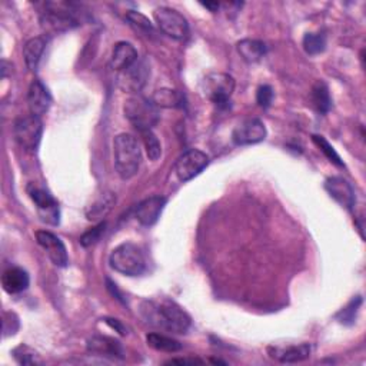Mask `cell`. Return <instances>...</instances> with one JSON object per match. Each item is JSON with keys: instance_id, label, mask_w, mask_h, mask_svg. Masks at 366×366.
Returning a JSON list of instances; mask_svg holds the SVG:
<instances>
[{"instance_id": "17", "label": "cell", "mask_w": 366, "mask_h": 366, "mask_svg": "<svg viewBox=\"0 0 366 366\" xmlns=\"http://www.w3.org/2000/svg\"><path fill=\"white\" fill-rule=\"evenodd\" d=\"M28 103L30 113L40 118L52 106V95L40 81H33L28 92Z\"/></svg>"}, {"instance_id": "25", "label": "cell", "mask_w": 366, "mask_h": 366, "mask_svg": "<svg viewBox=\"0 0 366 366\" xmlns=\"http://www.w3.org/2000/svg\"><path fill=\"white\" fill-rule=\"evenodd\" d=\"M146 342H148L151 348L159 352L175 353L182 349V343L179 341L162 333H148L146 335Z\"/></svg>"}, {"instance_id": "34", "label": "cell", "mask_w": 366, "mask_h": 366, "mask_svg": "<svg viewBox=\"0 0 366 366\" xmlns=\"http://www.w3.org/2000/svg\"><path fill=\"white\" fill-rule=\"evenodd\" d=\"M19 318L13 312H5L4 314V336H12L19 329Z\"/></svg>"}, {"instance_id": "19", "label": "cell", "mask_w": 366, "mask_h": 366, "mask_svg": "<svg viewBox=\"0 0 366 366\" xmlns=\"http://www.w3.org/2000/svg\"><path fill=\"white\" fill-rule=\"evenodd\" d=\"M29 283H30V278L28 272L18 266H12L6 269L2 275V286L11 295L22 294L23 290L29 287Z\"/></svg>"}, {"instance_id": "22", "label": "cell", "mask_w": 366, "mask_h": 366, "mask_svg": "<svg viewBox=\"0 0 366 366\" xmlns=\"http://www.w3.org/2000/svg\"><path fill=\"white\" fill-rule=\"evenodd\" d=\"M46 47V39L39 36L28 40L23 46V57L26 62V66L29 70L35 72L39 66V62L42 59V55Z\"/></svg>"}, {"instance_id": "18", "label": "cell", "mask_w": 366, "mask_h": 366, "mask_svg": "<svg viewBox=\"0 0 366 366\" xmlns=\"http://www.w3.org/2000/svg\"><path fill=\"white\" fill-rule=\"evenodd\" d=\"M88 350L105 358L123 359L122 343L118 339L109 336H92L88 341Z\"/></svg>"}, {"instance_id": "12", "label": "cell", "mask_w": 366, "mask_h": 366, "mask_svg": "<svg viewBox=\"0 0 366 366\" xmlns=\"http://www.w3.org/2000/svg\"><path fill=\"white\" fill-rule=\"evenodd\" d=\"M38 244L45 249L49 259L53 262V265L59 268H64L69 263V256L64 244L57 238L55 234L49 231H38L35 234Z\"/></svg>"}, {"instance_id": "38", "label": "cell", "mask_w": 366, "mask_h": 366, "mask_svg": "<svg viewBox=\"0 0 366 366\" xmlns=\"http://www.w3.org/2000/svg\"><path fill=\"white\" fill-rule=\"evenodd\" d=\"M202 6L210 9L212 12H216L219 9V4H202Z\"/></svg>"}, {"instance_id": "13", "label": "cell", "mask_w": 366, "mask_h": 366, "mask_svg": "<svg viewBox=\"0 0 366 366\" xmlns=\"http://www.w3.org/2000/svg\"><path fill=\"white\" fill-rule=\"evenodd\" d=\"M166 202L168 200L164 196H152L140 202L136 207V219L139 224L143 227L155 225L162 215Z\"/></svg>"}, {"instance_id": "2", "label": "cell", "mask_w": 366, "mask_h": 366, "mask_svg": "<svg viewBox=\"0 0 366 366\" xmlns=\"http://www.w3.org/2000/svg\"><path fill=\"white\" fill-rule=\"evenodd\" d=\"M115 168L122 179L133 178L142 162L140 146L130 133H120L113 140Z\"/></svg>"}, {"instance_id": "9", "label": "cell", "mask_w": 366, "mask_h": 366, "mask_svg": "<svg viewBox=\"0 0 366 366\" xmlns=\"http://www.w3.org/2000/svg\"><path fill=\"white\" fill-rule=\"evenodd\" d=\"M154 18L159 29L172 39L182 40L189 33V23L183 15L171 8H158L154 12Z\"/></svg>"}, {"instance_id": "5", "label": "cell", "mask_w": 366, "mask_h": 366, "mask_svg": "<svg viewBox=\"0 0 366 366\" xmlns=\"http://www.w3.org/2000/svg\"><path fill=\"white\" fill-rule=\"evenodd\" d=\"M123 112L139 132L152 129L159 120L158 106L152 101L142 96H133L127 99L125 102Z\"/></svg>"}, {"instance_id": "3", "label": "cell", "mask_w": 366, "mask_h": 366, "mask_svg": "<svg viewBox=\"0 0 366 366\" xmlns=\"http://www.w3.org/2000/svg\"><path fill=\"white\" fill-rule=\"evenodd\" d=\"M69 4H45L40 26L47 35H57L79 26V19Z\"/></svg>"}, {"instance_id": "15", "label": "cell", "mask_w": 366, "mask_h": 366, "mask_svg": "<svg viewBox=\"0 0 366 366\" xmlns=\"http://www.w3.org/2000/svg\"><path fill=\"white\" fill-rule=\"evenodd\" d=\"M312 348L309 343H299L290 346H269L268 353L272 359L282 363H297L311 356Z\"/></svg>"}, {"instance_id": "28", "label": "cell", "mask_w": 366, "mask_h": 366, "mask_svg": "<svg viewBox=\"0 0 366 366\" xmlns=\"http://www.w3.org/2000/svg\"><path fill=\"white\" fill-rule=\"evenodd\" d=\"M126 21L129 22V25L136 29L137 32L140 33H144V35H155V28L154 25L151 23V21L146 18L144 15L136 12V11H129L126 13Z\"/></svg>"}, {"instance_id": "32", "label": "cell", "mask_w": 366, "mask_h": 366, "mask_svg": "<svg viewBox=\"0 0 366 366\" xmlns=\"http://www.w3.org/2000/svg\"><path fill=\"white\" fill-rule=\"evenodd\" d=\"M13 356L21 365H38L40 363V356L36 350L29 348L28 345H21L13 349Z\"/></svg>"}, {"instance_id": "7", "label": "cell", "mask_w": 366, "mask_h": 366, "mask_svg": "<svg viewBox=\"0 0 366 366\" xmlns=\"http://www.w3.org/2000/svg\"><path fill=\"white\" fill-rule=\"evenodd\" d=\"M42 133H43V123L35 115L19 118L15 122V126H13L15 140L18 142L21 148H23L28 152H36V149L39 148V143L42 140Z\"/></svg>"}, {"instance_id": "20", "label": "cell", "mask_w": 366, "mask_h": 366, "mask_svg": "<svg viewBox=\"0 0 366 366\" xmlns=\"http://www.w3.org/2000/svg\"><path fill=\"white\" fill-rule=\"evenodd\" d=\"M137 62V50L129 42H119L113 47L110 57V67L118 72H123Z\"/></svg>"}, {"instance_id": "35", "label": "cell", "mask_w": 366, "mask_h": 366, "mask_svg": "<svg viewBox=\"0 0 366 366\" xmlns=\"http://www.w3.org/2000/svg\"><path fill=\"white\" fill-rule=\"evenodd\" d=\"M273 96H275L273 89L269 85H262L256 91V102L263 109H268L272 105Z\"/></svg>"}, {"instance_id": "11", "label": "cell", "mask_w": 366, "mask_h": 366, "mask_svg": "<svg viewBox=\"0 0 366 366\" xmlns=\"http://www.w3.org/2000/svg\"><path fill=\"white\" fill-rule=\"evenodd\" d=\"M266 127L261 119H248L232 132V140L238 146L256 144L266 139Z\"/></svg>"}, {"instance_id": "10", "label": "cell", "mask_w": 366, "mask_h": 366, "mask_svg": "<svg viewBox=\"0 0 366 366\" xmlns=\"http://www.w3.org/2000/svg\"><path fill=\"white\" fill-rule=\"evenodd\" d=\"M209 165V156L198 149L185 152L175 165V172L182 182L192 181Z\"/></svg>"}, {"instance_id": "24", "label": "cell", "mask_w": 366, "mask_h": 366, "mask_svg": "<svg viewBox=\"0 0 366 366\" xmlns=\"http://www.w3.org/2000/svg\"><path fill=\"white\" fill-rule=\"evenodd\" d=\"M116 203V196L112 192L103 193L99 199H96L95 203H92V206L88 209L86 216L89 221H99V219L105 217L109 210L112 209V206Z\"/></svg>"}, {"instance_id": "21", "label": "cell", "mask_w": 366, "mask_h": 366, "mask_svg": "<svg viewBox=\"0 0 366 366\" xmlns=\"http://www.w3.org/2000/svg\"><path fill=\"white\" fill-rule=\"evenodd\" d=\"M236 49L241 57L248 63H256L268 53L266 43L256 39H244L238 42Z\"/></svg>"}, {"instance_id": "31", "label": "cell", "mask_w": 366, "mask_h": 366, "mask_svg": "<svg viewBox=\"0 0 366 366\" xmlns=\"http://www.w3.org/2000/svg\"><path fill=\"white\" fill-rule=\"evenodd\" d=\"M362 305V298L360 297H356L353 298L338 315H336V319L343 324V325H353L355 324V319H356V315L359 312V308Z\"/></svg>"}, {"instance_id": "8", "label": "cell", "mask_w": 366, "mask_h": 366, "mask_svg": "<svg viewBox=\"0 0 366 366\" xmlns=\"http://www.w3.org/2000/svg\"><path fill=\"white\" fill-rule=\"evenodd\" d=\"M28 193L38 207L40 221L52 227L59 225L60 209L57 200L45 188H40L36 183H30L28 186Z\"/></svg>"}, {"instance_id": "33", "label": "cell", "mask_w": 366, "mask_h": 366, "mask_svg": "<svg viewBox=\"0 0 366 366\" xmlns=\"http://www.w3.org/2000/svg\"><path fill=\"white\" fill-rule=\"evenodd\" d=\"M105 229H106V224H105V222H102V224H99L98 227L92 228L91 231H88L86 234H84V236L81 238V245L85 246V248H89V246H92V245L98 244V242L101 241L102 235L105 234Z\"/></svg>"}, {"instance_id": "26", "label": "cell", "mask_w": 366, "mask_h": 366, "mask_svg": "<svg viewBox=\"0 0 366 366\" xmlns=\"http://www.w3.org/2000/svg\"><path fill=\"white\" fill-rule=\"evenodd\" d=\"M311 98H312V105L319 113L325 115L332 109V98L329 95V89L325 82H318L314 86Z\"/></svg>"}, {"instance_id": "16", "label": "cell", "mask_w": 366, "mask_h": 366, "mask_svg": "<svg viewBox=\"0 0 366 366\" xmlns=\"http://www.w3.org/2000/svg\"><path fill=\"white\" fill-rule=\"evenodd\" d=\"M325 189L333 198L342 207L346 210H352L355 206V192L350 186V183L341 178V176H333L326 179L325 182Z\"/></svg>"}, {"instance_id": "30", "label": "cell", "mask_w": 366, "mask_h": 366, "mask_svg": "<svg viewBox=\"0 0 366 366\" xmlns=\"http://www.w3.org/2000/svg\"><path fill=\"white\" fill-rule=\"evenodd\" d=\"M312 140H314V143L318 146L319 151H321L333 165H336V166H339V168H343V166H345L343 162H342V159H341V156H339V155L336 154V151L333 149V146H332L324 136L314 135V136H312Z\"/></svg>"}, {"instance_id": "27", "label": "cell", "mask_w": 366, "mask_h": 366, "mask_svg": "<svg viewBox=\"0 0 366 366\" xmlns=\"http://www.w3.org/2000/svg\"><path fill=\"white\" fill-rule=\"evenodd\" d=\"M140 135L143 137L144 149H146V154H148L149 159L151 161H158L162 155V146H161V142H159L158 136L152 132V129L142 130Z\"/></svg>"}, {"instance_id": "36", "label": "cell", "mask_w": 366, "mask_h": 366, "mask_svg": "<svg viewBox=\"0 0 366 366\" xmlns=\"http://www.w3.org/2000/svg\"><path fill=\"white\" fill-rule=\"evenodd\" d=\"M105 322L110 326V328H113V329H116L120 335H126V328L118 321V319H110V318H106L105 319Z\"/></svg>"}, {"instance_id": "14", "label": "cell", "mask_w": 366, "mask_h": 366, "mask_svg": "<svg viewBox=\"0 0 366 366\" xmlns=\"http://www.w3.org/2000/svg\"><path fill=\"white\" fill-rule=\"evenodd\" d=\"M148 76H149V67L146 66L144 62H136L126 70L120 72L119 85L122 89L127 92H139L146 84Z\"/></svg>"}, {"instance_id": "23", "label": "cell", "mask_w": 366, "mask_h": 366, "mask_svg": "<svg viewBox=\"0 0 366 366\" xmlns=\"http://www.w3.org/2000/svg\"><path fill=\"white\" fill-rule=\"evenodd\" d=\"M152 102L158 106V108H164V109H178L182 108L185 103V96L175 89H169V88H162L158 89L154 93Z\"/></svg>"}, {"instance_id": "37", "label": "cell", "mask_w": 366, "mask_h": 366, "mask_svg": "<svg viewBox=\"0 0 366 366\" xmlns=\"http://www.w3.org/2000/svg\"><path fill=\"white\" fill-rule=\"evenodd\" d=\"M168 363H202L199 359H172Z\"/></svg>"}, {"instance_id": "4", "label": "cell", "mask_w": 366, "mask_h": 366, "mask_svg": "<svg viewBox=\"0 0 366 366\" xmlns=\"http://www.w3.org/2000/svg\"><path fill=\"white\" fill-rule=\"evenodd\" d=\"M110 268L126 276H139L146 269L143 252L133 244H123L113 249L109 256Z\"/></svg>"}, {"instance_id": "29", "label": "cell", "mask_w": 366, "mask_h": 366, "mask_svg": "<svg viewBox=\"0 0 366 366\" xmlns=\"http://www.w3.org/2000/svg\"><path fill=\"white\" fill-rule=\"evenodd\" d=\"M304 49L308 55H319L326 49V38L322 33H307L304 38Z\"/></svg>"}, {"instance_id": "1", "label": "cell", "mask_w": 366, "mask_h": 366, "mask_svg": "<svg viewBox=\"0 0 366 366\" xmlns=\"http://www.w3.org/2000/svg\"><path fill=\"white\" fill-rule=\"evenodd\" d=\"M139 312L146 324L172 333H186L192 325L190 316L171 301H143Z\"/></svg>"}, {"instance_id": "6", "label": "cell", "mask_w": 366, "mask_h": 366, "mask_svg": "<svg viewBox=\"0 0 366 366\" xmlns=\"http://www.w3.org/2000/svg\"><path fill=\"white\" fill-rule=\"evenodd\" d=\"M235 86V79L229 73L212 72L203 78L200 84V92L207 101L216 105H225L229 102Z\"/></svg>"}]
</instances>
